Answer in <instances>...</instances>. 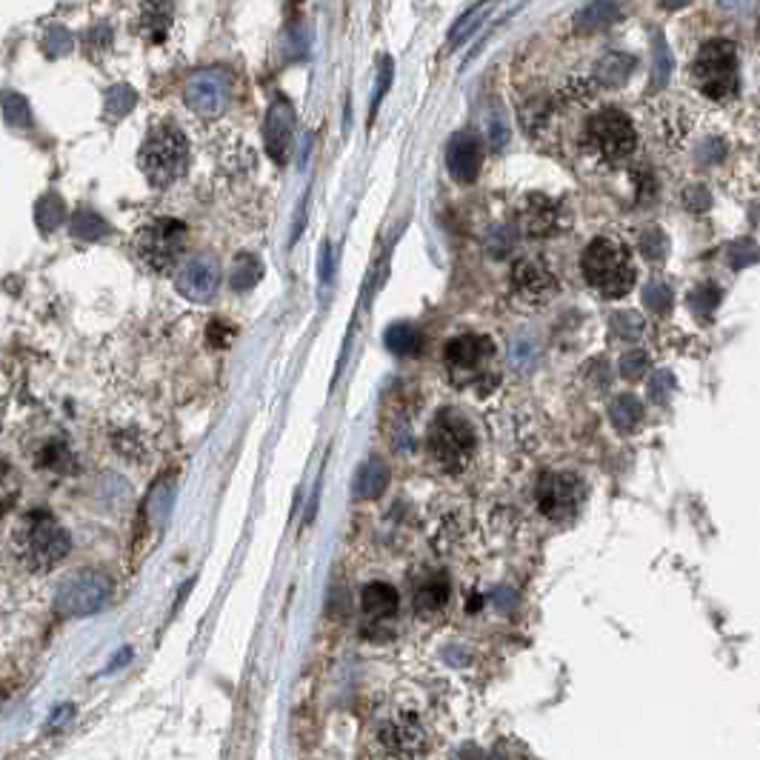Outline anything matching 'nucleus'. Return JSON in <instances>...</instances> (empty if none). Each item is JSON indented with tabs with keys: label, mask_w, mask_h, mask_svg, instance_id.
Wrapping results in <instances>:
<instances>
[{
	"label": "nucleus",
	"mask_w": 760,
	"mask_h": 760,
	"mask_svg": "<svg viewBox=\"0 0 760 760\" xmlns=\"http://www.w3.org/2000/svg\"><path fill=\"white\" fill-rule=\"evenodd\" d=\"M492 3H495V0H480L478 6H472V9H469V12H466V15H463V18L455 23V26H452V32H449V43H452V49L458 46L460 40H466L469 35H472V32H475V26H478L475 20L483 18V12H486Z\"/></svg>",
	"instance_id": "c85d7f7f"
},
{
	"label": "nucleus",
	"mask_w": 760,
	"mask_h": 760,
	"mask_svg": "<svg viewBox=\"0 0 760 760\" xmlns=\"http://www.w3.org/2000/svg\"><path fill=\"white\" fill-rule=\"evenodd\" d=\"M232 95V78L226 69H200L183 86L186 106L200 118H218Z\"/></svg>",
	"instance_id": "1a4fd4ad"
},
{
	"label": "nucleus",
	"mask_w": 760,
	"mask_h": 760,
	"mask_svg": "<svg viewBox=\"0 0 760 760\" xmlns=\"http://www.w3.org/2000/svg\"><path fill=\"white\" fill-rule=\"evenodd\" d=\"M386 349L395 352V355H415L420 346H423V338H420L418 326L412 323H395L386 329Z\"/></svg>",
	"instance_id": "5701e85b"
},
{
	"label": "nucleus",
	"mask_w": 760,
	"mask_h": 760,
	"mask_svg": "<svg viewBox=\"0 0 760 760\" xmlns=\"http://www.w3.org/2000/svg\"><path fill=\"white\" fill-rule=\"evenodd\" d=\"M646 366H649V358H646V352H626L623 358H620V372H623V378L629 380H640L646 375Z\"/></svg>",
	"instance_id": "4c0bfd02"
},
{
	"label": "nucleus",
	"mask_w": 760,
	"mask_h": 760,
	"mask_svg": "<svg viewBox=\"0 0 760 760\" xmlns=\"http://www.w3.org/2000/svg\"><path fill=\"white\" fill-rule=\"evenodd\" d=\"M635 69V58L626 55V52H606L603 58L595 63V80L606 89H618L623 86L629 75Z\"/></svg>",
	"instance_id": "a211bd4d"
},
{
	"label": "nucleus",
	"mask_w": 760,
	"mask_h": 760,
	"mask_svg": "<svg viewBox=\"0 0 760 760\" xmlns=\"http://www.w3.org/2000/svg\"><path fill=\"white\" fill-rule=\"evenodd\" d=\"M380 743L389 749V755L412 758L423 752V732L412 718H395L380 729Z\"/></svg>",
	"instance_id": "2eb2a0df"
},
{
	"label": "nucleus",
	"mask_w": 760,
	"mask_h": 760,
	"mask_svg": "<svg viewBox=\"0 0 760 760\" xmlns=\"http://www.w3.org/2000/svg\"><path fill=\"white\" fill-rule=\"evenodd\" d=\"M260 275H263L260 260L255 258V255H240V258H235V266H232V278H229V283H232V289H235V292H249V289H252V286L260 280Z\"/></svg>",
	"instance_id": "a878e982"
},
{
	"label": "nucleus",
	"mask_w": 760,
	"mask_h": 760,
	"mask_svg": "<svg viewBox=\"0 0 760 760\" xmlns=\"http://www.w3.org/2000/svg\"><path fill=\"white\" fill-rule=\"evenodd\" d=\"M672 66H675V60H672V52H669V46H666V40L663 35L655 38V63H652V92H660L669 78H672Z\"/></svg>",
	"instance_id": "bb28decb"
},
{
	"label": "nucleus",
	"mask_w": 760,
	"mask_h": 760,
	"mask_svg": "<svg viewBox=\"0 0 760 760\" xmlns=\"http://www.w3.org/2000/svg\"><path fill=\"white\" fill-rule=\"evenodd\" d=\"M583 278L603 298H623L635 283L629 246L615 238H595L583 252Z\"/></svg>",
	"instance_id": "f03ea898"
},
{
	"label": "nucleus",
	"mask_w": 760,
	"mask_h": 760,
	"mask_svg": "<svg viewBox=\"0 0 760 760\" xmlns=\"http://www.w3.org/2000/svg\"><path fill=\"white\" fill-rule=\"evenodd\" d=\"M643 303L660 315V312H666L672 306V289L666 283H660V280H649L643 286Z\"/></svg>",
	"instance_id": "473e14b6"
},
{
	"label": "nucleus",
	"mask_w": 760,
	"mask_h": 760,
	"mask_svg": "<svg viewBox=\"0 0 760 760\" xmlns=\"http://www.w3.org/2000/svg\"><path fill=\"white\" fill-rule=\"evenodd\" d=\"M169 23H172V6H169L166 0H152V3H146V9H143V15H140V32H143V38L158 43V40H163V35H166Z\"/></svg>",
	"instance_id": "4be33fe9"
},
{
	"label": "nucleus",
	"mask_w": 760,
	"mask_h": 760,
	"mask_svg": "<svg viewBox=\"0 0 760 760\" xmlns=\"http://www.w3.org/2000/svg\"><path fill=\"white\" fill-rule=\"evenodd\" d=\"M20 495V483L18 475H15V469L9 466V463H3L0 460V518L18 503Z\"/></svg>",
	"instance_id": "cd10ccee"
},
{
	"label": "nucleus",
	"mask_w": 760,
	"mask_h": 760,
	"mask_svg": "<svg viewBox=\"0 0 760 760\" xmlns=\"http://www.w3.org/2000/svg\"><path fill=\"white\" fill-rule=\"evenodd\" d=\"M389 486V466L383 460H366L355 475V498L372 500Z\"/></svg>",
	"instance_id": "aec40b11"
},
{
	"label": "nucleus",
	"mask_w": 760,
	"mask_h": 760,
	"mask_svg": "<svg viewBox=\"0 0 760 760\" xmlns=\"http://www.w3.org/2000/svg\"><path fill=\"white\" fill-rule=\"evenodd\" d=\"M609 420L615 423L618 432H635L643 420V403L635 395H618L609 406Z\"/></svg>",
	"instance_id": "412c9836"
},
{
	"label": "nucleus",
	"mask_w": 760,
	"mask_h": 760,
	"mask_svg": "<svg viewBox=\"0 0 760 760\" xmlns=\"http://www.w3.org/2000/svg\"><path fill=\"white\" fill-rule=\"evenodd\" d=\"M492 600L498 603L500 612H509V609L515 606V592H512V589H495V592H492Z\"/></svg>",
	"instance_id": "a18cd8bd"
},
{
	"label": "nucleus",
	"mask_w": 760,
	"mask_h": 760,
	"mask_svg": "<svg viewBox=\"0 0 760 760\" xmlns=\"http://www.w3.org/2000/svg\"><path fill=\"white\" fill-rule=\"evenodd\" d=\"M189 166V143L175 123H160L140 149V169L152 186H169Z\"/></svg>",
	"instance_id": "7ed1b4c3"
},
{
	"label": "nucleus",
	"mask_w": 760,
	"mask_h": 760,
	"mask_svg": "<svg viewBox=\"0 0 760 760\" xmlns=\"http://www.w3.org/2000/svg\"><path fill=\"white\" fill-rule=\"evenodd\" d=\"M12 546H15V555H18V560L26 569L49 572V569H55L60 560L66 558L69 535H66V529L46 509H32L15 526Z\"/></svg>",
	"instance_id": "f257e3e1"
},
{
	"label": "nucleus",
	"mask_w": 760,
	"mask_h": 760,
	"mask_svg": "<svg viewBox=\"0 0 760 760\" xmlns=\"http://www.w3.org/2000/svg\"><path fill=\"white\" fill-rule=\"evenodd\" d=\"M449 600V583L443 578H429L415 589V606L418 612H438Z\"/></svg>",
	"instance_id": "b1692460"
},
{
	"label": "nucleus",
	"mask_w": 760,
	"mask_h": 760,
	"mask_svg": "<svg viewBox=\"0 0 760 760\" xmlns=\"http://www.w3.org/2000/svg\"><path fill=\"white\" fill-rule=\"evenodd\" d=\"M532 358H535V340L520 335V338L512 343V360H515V363H526V360Z\"/></svg>",
	"instance_id": "79ce46f5"
},
{
	"label": "nucleus",
	"mask_w": 760,
	"mask_h": 760,
	"mask_svg": "<svg viewBox=\"0 0 760 760\" xmlns=\"http://www.w3.org/2000/svg\"><path fill=\"white\" fill-rule=\"evenodd\" d=\"M69 463H72V455H69V449L60 443V440H55V443H46L43 446V455L38 458V466L40 469H69Z\"/></svg>",
	"instance_id": "e433bc0d"
},
{
	"label": "nucleus",
	"mask_w": 760,
	"mask_h": 760,
	"mask_svg": "<svg viewBox=\"0 0 760 760\" xmlns=\"http://www.w3.org/2000/svg\"><path fill=\"white\" fill-rule=\"evenodd\" d=\"M135 92L129 89V86H115V89H109V95H106V112L112 115V118H123L132 106H135Z\"/></svg>",
	"instance_id": "f704fd0d"
},
{
	"label": "nucleus",
	"mask_w": 760,
	"mask_h": 760,
	"mask_svg": "<svg viewBox=\"0 0 760 760\" xmlns=\"http://www.w3.org/2000/svg\"><path fill=\"white\" fill-rule=\"evenodd\" d=\"M720 303V289L715 283H700L698 289H692L689 292V306H692V312H698V315H709V312H715Z\"/></svg>",
	"instance_id": "7c9ffc66"
},
{
	"label": "nucleus",
	"mask_w": 760,
	"mask_h": 760,
	"mask_svg": "<svg viewBox=\"0 0 760 760\" xmlns=\"http://www.w3.org/2000/svg\"><path fill=\"white\" fill-rule=\"evenodd\" d=\"M580 500V480L575 475H546L538 489V506L546 518H572Z\"/></svg>",
	"instance_id": "f8f14e48"
},
{
	"label": "nucleus",
	"mask_w": 760,
	"mask_h": 760,
	"mask_svg": "<svg viewBox=\"0 0 760 760\" xmlns=\"http://www.w3.org/2000/svg\"><path fill=\"white\" fill-rule=\"evenodd\" d=\"M60 220H63V203L55 195H46L38 206V226L43 232H52L58 229Z\"/></svg>",
	"instance_id": "72a5a7b5"
},
{
	"label": "nucleus",
	"mask_w": 760,
	"mask_h": 760,
	"mask_svg": "<svg viewBox=\"0 0 760 760\" xmlns=\"http://www.w3.org/2000/svg\"><path fill=\"white\" fill-rule=\"evenodd\" d=\"M515 286H518L523 298L538 303V300H546L555 292V278L538 260H523L515 269Z\"/></svg>",
	"instance_id": "dca6fc26"
},
{
	"label": "nucleus",
	"mask_w": 760,
	"mask_h": 760,
	"mask_svg": "<svg viewBox=\"0 0 760 760\" xmlns=\"http://www.w3.org/2000/svg\"><path fill=\"white\" fill-rule=\"evenodd\" d=\"M360 603H363V612L369 618H389L398 612V589L389 586V583H369L360 595Z\"/></svg>",
	"instance_id": "6ab92c4d"
},
{
	"label": "nucleus",
	"mask_w": 760,
	"mask_h": 760,
	"mask_svg": "<svg viewBox=\"0 0 760 760\" xmlns=\"http://www.w3.org/2000/svg\"><path fill=\"white\" fill-rule=\"evenodd\" d=\"M686 203H689V209H709V195H706V189H689L686 192Z\"/></svg>",
	"instance_id": "c03bdc74"
},
{
	"label": "nucleus",
	"mask_w": 760,
	"mask_h": 760,
	"mask_svg": "<svg viewBox=\"0 0 760 760\" xmlns=\"http://www.w3.org/2000/svg\"><path fill=\"white\" fill-rule=\"evenodd\" d=\"M692 80L709 100H729L738 92V49L732 40L703 43L692 60Z\"/></svg>",
	"instance_id": "20e7f679"
},
{
	"label": "nucleus",
	"mask_w": 760,
	"mask_h": 760,
	"mask_svg": "<svg viewBox=\"0 0 760 760\" xmlns=\"http://www.w3.org/2000/svg\"><path fill=\"white\" fill-rule=\"evenodd\" d=\"M506 140H509L506 118H503L500 112H492V118H489V146H492V149H503Z\"/></svg>",
	"instance_id": "ea45409f"
},
{
	"label": "nucleus",
	"mask_w": 760,
	"mask_h": 760,
	"mask_svg": "<svg viewBox=\"0 0 760 760\" xmlns=\"http://www.w3.org/2000/svg\"><path fill=\"white\" fill-rule=\"evenodd\" d=\"M492 352H495V343L489 338H480V335H460V338L446 343L443 358H446V366H449L452 378L463 380L475 378L480 369H483V363L492 358Z\"/></svg>",
	"instance_id": "9b49d317"
},
{
	"label": "nucleus",
	"mask_w": 760,
	"mask_h": 760,
	"mask_svg": "<svg viewBox=\"0 0 760 760\" xmlns=\"http://www.w3.org/2000/svg\"><path fill=\"white\" fill-rule=\"evenodd\" d=\"M589 140L606 160H623L635 152L638 132L620 109H603L589 120Z\"/></svg>",
	"instance_id": "6e6552de"
},
{
	"label": "nucleus",
	"mask_w": 760,
	"mask_h": 760,
	"mask_svg": "<svg viewBox=\"0 0 760 760\" xmlns=\"http://www.w3.org/2000/svg\"><path fill=\"white\" fill-rule=\"evenodd\" d=\"M429 452L440 469L460 472L475 452V432L458 409H443L429 429Z\"/></svg>",
	"instance_id": "39448f33"
},
{
	"label": "nucleus",
	"mask_w": 760,
	"mask_h": 760,
	"mask_svg": "<svg viewBox=\"0 0 760 760\" xmlns=\"http://www.w3.org/2000/svg\"><path fill=\"white\" fill-rule=\"evenodd\" d=\"M686 3H689V0H663L666 9H680V6H686Z\"/></svg>",
	"instance_id": "09e8293b"
},
{
	"label": "nucleus",
	"mask_w": 760,
	"mask_h": 760,
	"mask_svg": "<svg viewBox=\"0 0 760 760\" xmlns=\"http://www.w3.org/2000/svg\"><path fill=\"white\" fill-rule=\"evenodd\" d=\"M640 252H643V258L646 260H660L666 258V252H669V240L666 235L660 232L658 226H652V229H646L643 235H640Z\"/></svg>",
	"instance_id": "2f4dec72"
},
{
	"label": "nucleus",
	"mask_w": 760,
	"mask_h": 760,
	"mask_svg": "<svg viewBox=\"0 0 760 760\" xmlns=\"http://www.w3.org/2000/svg\"><path fill=\"white\" fill-rule=\"evenodd\" d=\"M480 166H483V146L475 135L460 132L449 140L446 146V169L458 183H472L478 180Z\"/></svg>",
	"instance_id": "ddd939ff"
},
{
	"label": "nucleus",
	"mask_w": 760,
	"mask_h": 760,
	"mask_svg": "<svg viewBox=\"0 0 760 760\" xmlns=\"http://www.w3.org/2000/svg\"><path fill=\"white\" fill-rule=\"evenodd\" d=\"M672 389H675L672 372H655L649 378V398L655 400V403H666V398L672 395Z\"/></svg>",
	"instance_id": "58836bf2"
},
{
	"label": "nucleus",
	"mask_w": 760,
	"mask_h": 760,
	"mask_svg": "<svg viewBox=\"0 0 760 760\" xmlns=\"http://www.w3.org/2000/svg\"><path fill=\"white\" fill-rule=\"evenodd\" d=\"M72 235L80 240H100L109 235V223L100 218L98 212H89V209H78L72 215V223H69Z\"/></svg>",
	"instance_id": "393cba45"
},
{
	"label": "nucleus",
	"mask_w": 760,
	"mask_h": 760,
	"mask_svg": "<svg viewBox=\"0 0 760 760\" xmlns=\"http://www.w3.org/2000/svg\"><path fill=\"white\" fill-rule=\"evenodd\" d=\"M235 338V329L232 326H226V323H209V340L215 343V346H229V340Z\"/></svg>",
	"instance_id": "37998d69"
},
{
	"label": "nucleus",
	"mask_w": 760,
	"mask_h": 760,
	"mask_svg": "<svg viewBox=\"0 0 760 760\" xmlns=\"http://www.w3.org/2000/svg\"><path fill=\"white\" fill-rule=\"evenodd\" d=\"M220 280V266L218 260L212 258H195L189 260L183 269L178 272V292L186 300H195V303H203L215 295Z\"/></svg>",
	"instance_id": "4468645a"
},
{
	"label": "nucleus",
	"mask_w": 760,
	"mask_h": 760,
	"mask_svg": "<svg viewBox=\"0 0 760 760\" xmlns=\"http://www.w3.org/2000/svg\"><path fill=\"white\" fill-rule=\"evenodd\" d=\"M135 246L140 260L152 272H169L186 249V226L175 218L152 220L138 232Z\"/></svg>",
	"instance_id": "423d86ee"
},
{
	"label": "nucleus",
	"mask_w": 760,
	"mask_h": 760,
	"mask_svg": "<svg viewBox=\"0 0 760 760\" xmlns=\"http://www.w3.org/2000/svg\"><path fill=\"white\" fill-rule=\"evenodd\" d=\"M109 595H112V580L95 569H80L60 583L58 595H55V609L69 618H86V615L103 609Z\"/></svg>",
	"instance_id": "0eeeda50"
},
{
	"label": "nucleus",
	"mask_w": 760,
	"mask_h": 760,
	"mask_svg": "<svg viewBox=\"0 0 760 760\" xmlns=\"http://www.w3.org/2000/svg\"><path fill=\"white\" fill-rule=\"evenodd\" d=\"M612 329L618 332L620 338L635 340L643 335L646 323H643V318H640L638 312H618V315L612 318Z\"/></svg>",
	"instance_id": "c9c22d12"
},
{
	"label": "nucleus",
	"mask_w": 760,
	"mask_h": 760,
	"mask_svg": "<svg viewBox=\"0 0 760 760\" xmlns=\"http://www.w3.org/2000/svg\"><path fill=\"white\" fill-rule=\"evenodd\" d=\"M292 140H295V109L286 98H275L266 109V118H263V146H266V155L275 160V163H283L292 152Z\"/></svg>",
	"instance_id": "9d476101"
},
{
	"label": "nucleus",
	"mask_w": 760,
	"mask_h": 760,
	"mask_svg": "<svg viewBox=\"0 0 760 760\" xmlns=\"http://www.w3.org/2000/svg\"><path fill=\"white\" fill-rule=\"evenodd\" d=\"M623 15V6L620 0H592L580 9L575 15V29L583 32V35H592V32H603L609 26H615Z\"/></svg>",
	"instance_id": "f3484780"
},
{
	"label": "nucleus",
	"mask_w": 760,
	"mask_h": 760,
	"mask_svg": "<svg viewBox=\"0 0 760 760\" xmlns=\"http://www.w3.org/2000/svg\"><path fill=\"white\" fill-rule=\"evenodd\" d=\"M389 86H392V58H383V63H380V75H378V92H375V100H372V115L380 109V103H383V98H386Z\"/></svg>",
	"instance_id": "a19ab883"
},
{
	"label": "nucleus",
	"mask_w": 760,
	"mask_h": 760,
	"mask_svg": "<svg viewBox=\"0 0 760 760\" xmlns=\"http://www.w3.org/2000/svg\"><path fill=\"white\" fill-rule=\"evenodd\" d=\"M332 278V246L329 243H323V255H320V280L323 283H329Z\"/></svg>",
	"instance_id": "49530a36"
},
{
	"label": "nucleus",
	"mask_w": 760,
	"mask_h": 760,
	"mask_svg": "<svg viewBox=\"0 0 760 760\" xmlns=\"http://www.w3.org/2000/svg\"><path fill=\"white\" fill-rule=\"evenodd\" d=\"M0 106H3V118L9 126H18V129H26V126H32V118H29V106H26V100L15 95V92H6L3 100H0Z\"/></svg>",
	"instance_id": "c756f323"
},
{
	"label": "nucleus",
	"mask_w": 760,
	"mask_h": 760,
	"mask_svg": "<svg viewBox=\"0 0 760 760\" xmlns=\"http://www.w3.org/2000/svg\"><path fill=\"white\" fill-rule=\"evenodd\" d=\"M720 3H723L726 9H735V12H738V9H746V0H720Z\"/></svg>",
	"instance_id": "de8ad7c7"
}]
</instances>
